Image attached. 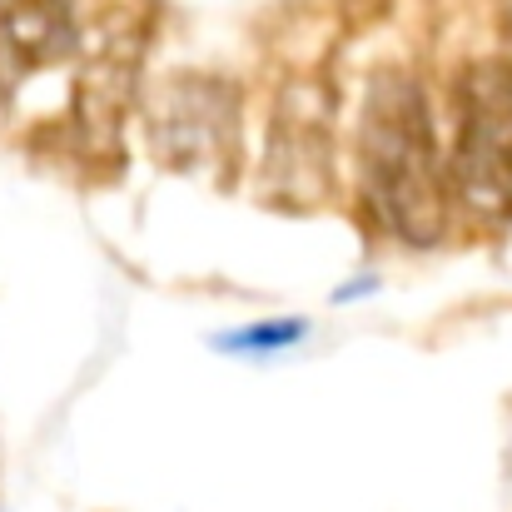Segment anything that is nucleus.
<instances>
[{
	"label": "nucleus",
	"mask_w": 512,
	"mask_h": 512,
	"mask_svg": "<svg viewBox=\"0 0 512 512\" xmlns=\"http://www.w3.org/2000/svg\"><path fill=\"white\" fill-rule=\"evenodd\" d=\"M458 130H453V184L488 214L512 219V65L478 60L458 75Z\"/></svg>",
	"instance_id": "obj_2"
},
{
	"label": "nucleus",
	"mask_w": 512,
	"mask_h": 512,
	"mask_svg": "<svg viewBox=\"0 0 512 512\" xmlns=\"http://www.w3.org/2000/svg\"><path fill=\"white\" fill-rule=\"evenodd\" d=\"M80 45L70 0H10L0 10V100L25 80L65 65Z\"/></svg>",
	"instance_id": "obj_4"
},
{
	"label": "nucleus",
	"mask_w": 512,
	"mask_h": 512,
	"mask_svg": "<svg viewBox=\"0 0 512 512\" xmlns=\"http://www.w3.org/2000/svg\"><path fill=\"white\" fill-rule=\"evenodd\" d=\"M329 125L319 115V105H304V90H294L284 105H279V120H274V135H269V174L264 184L279 194V199H319L324 194V179H329Z\"/></svg>",
	"instance_id": "obj_5"
},
{
	"label": "nucleus",
	"mask_w": 512,
	"mask_h": 512,
	"mask_svg": "<svg viewBox=\"0 0 512 512\" xmlns=\"http://www.w3.org/2000/svg\"><path fill=\"white\" fill-rule=\"evenodd\" d=\"M150 150L160 155V165L174 174H194V179H229L234 155H239V100L224 80L214 75H179L170 85L155 90L150 110Z\"/></svg>",
	"instance_id": "obj_3"
},
{
	"label": "nucleus",
	"mask_w": 512,
	"mask_h": 512,
	"mask_svg": "<svg viewBox=\"0 0 512 512\" xmlns=\"http://www.w3.org/2000/svg\"><path fill=\"white\" fill-rule=\"evenodd\" d=\"M363 184L403 244H438L448 229V174L428 95L408 70H378L363 100Z\"/></svg>",
	"instance_id": "obj_1"
},
{
	"label": "nucleus",
	"mask_w": 512,
	"mask_h": 512,
	"mask_svg": "<svg viewBox=\"0 0 512 512\" xmlns=\"http://www.w3.org/2000/svg\"><path fill=\"white\" fill-rule=\"evenodd\" d=\"M309 334V324L304 319H269V324H249V329H229V334H219L214 348L219 353H279V348H294V343Z\"/></svg>",
	"instance_id": "obj_6"
}]
</instances>
